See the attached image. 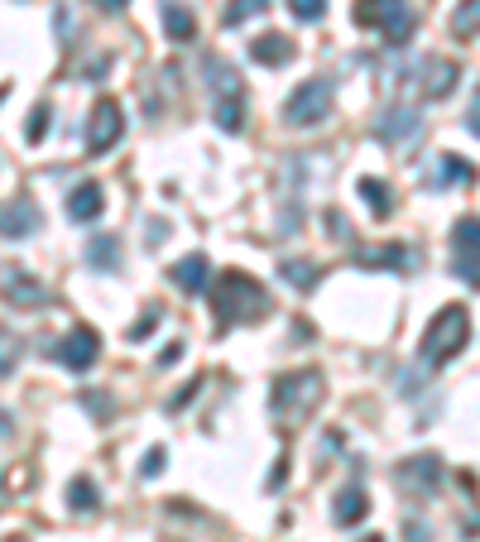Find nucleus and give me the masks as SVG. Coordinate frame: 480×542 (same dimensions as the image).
I'll list each match as a JSON object with an SVG mask.
<instances>
[{
	"mask_svg": "<svg viewBox=\"0 0 480 542\" xmlns=\"http://www.w3.org/2000/svg\"><path fill=\"white\" fill-rule=\"evenodd\" d=\"M322 370H294V374H279L274 380V394H269V413H274L279 428H298L318 413L322 404Z\"/></svg>",
	"mask_w": 480,
	"mask_h": 542,
	"instance_id": "obj_2",
	"label": "nucleus"
},
{
	"mask_svg": "<svg viewBox=\"0 0 480 542\" xmlns=\"http://www.w3.org/2000/svg\"><path fill=\"white\" fill-rule=\"evenodd\" d=\"M327 111H332V82L327 77H308L298 82V91L284 101V121L298 125V130H312L327 121Z\"/></svg>",
	"mask_w": 480,
	"mask_h": 542,
	"instance_id": "obj_6",
	"label": "nucleus"
},
{
	"mask_svg": "<svg viewBox=\"0 0 480 542\" xmlns=\"http://www.w3.org/2000/svg\"><path fill=\"white\" fill-rule=\"evenodd\" d=\"M5 298H10V302H15V298H20V302H39V298H43V288H39V284H29V279L20 274V269H5Z\"/></svg>",
	"mask_w": 480,
	"mask_h": 542,
	"instance_id": "obj_25",
	"label": "nucleus"
},
{
	"mask_svg": "<svg viewBox=\"0 0 480 542\" xmlns=\"http://www.w3.org/2000/svg\"><path fill=\"white\" fill-rule=\"evenodd\" d=\"M67 504H73V514H91V509L101 504V490L91 485L87 475H77L73 485H67Z\"/></svg>",
	"mask_w": 480,
	"mask_h": 542,
	"instance_id": "obj_24",
	"label": "nucleus"
},
{
	"mask_svg": "<svg viewBox=\"0 0 480 542\" xmlns=\"http://www.w3.org/2000/svg\"><path fill=\"white\" fill-rule=\"evenodd\" d=\"M366 542H384V538H374V533H370V538H366Z\"/></svg>",
	"mask_w": 480,
	"mask_h": 542,
	"instance_id": "obj_38",
	"label": "nucleus"
},
{
	"mask_svg": "<svg viewBox=\"0 0 480 542\" xmlns=\"http://www.w3.org/2000/svg\"><path fill=\"white\" fill-rule=\"evenodd\" d=\"M91 5H97V10H106V15H121V10H125V0H91Z\"/></svg>",
	"mask_w": 480,
	"mask_h": 542,
	"instance_id": "obj_35",
	"label": "nucleus"
},
{
	"mask_svg": "<svg viewBox=\"0 0 480 542\" xmlns=\"http://www.w3.org/2000/svg\"><path fill=\"white\" fill-rule=\"evenodd\" d=\"M97 356H101V336L91 332V326H73V332H67V336L53 346V360L67 365L73 374L91 370V365H97Z\"/></svg>",
	"mask_w": 480,
	"mask_h": 542,
	"instance_id": "obj_9",
	"label": "nucleus"
},
{
	"mask_svg": "<svg viewBox=\"0 0 480 542\" xmlns=\"http://www.w3.org/2000/svg\"><path fill=\"white\" fill-rule=\"evenodd\" d=\"M163 461H169V452H163V446H149V452H145V466H139V470H145V480L163 475Z\"/></svg>",
	"mask_w": 480,
	"mask_h": 542,
	"instance_id": "obj_30",
	"label": "nucleus"
},
{
	"mask_svg": "<svg viewBox=\"0 0 480 542\" xmlns=\"http://www.w3.org/2000/svg\"><path fill=\"white\" fill-rule=\"evenodd\" d=\"M394 480H399L404 494H413V499H428L432 490L442 485V456H413V461H404L399 470H394Z\"/></svg>",
	"mask_w": 480,
	"mask_h": 542,
	"instance_id": "obj_10",
	"label": "nucleus"
},
{
	"mask_svg": "<svg viewBox=\"0 0 480 542\" xmlns=\"http://www.w3.org/2000/svg\"><path fill=\"white\" fill-rule=\"evenodd\" d=\"M15 370V336H5V374Z\"/></svg>",
	"mask_w": 480,
	"mask_h": 542,
	"instance_id": "obj_36",
	"label": "nucleus"
},
{
	"mask_svg": "<svg viewBox=\"0 0 480 542\" xmlns=\"http://www.w3.org/2000/svg\"><path fill=\"white\" fill-rule=\"evenodd\" d=\"M212 312H216L221 326H250L269 312V293H264V284H255L250 274L226 269L212 284Z\"/></svg>",
	"mask_w": 480,
	"mask_h": 542,
	"instance_id": "obj_1",
	"label": "nucleus"
},
{
	"mask_svg": "<svg viewBox=\"0 0 480 542\" xmlns=\"http://www.w3.org/2000/svg\"><path fill=\"white\" fill-rule=\"evenodd\" d=\"M366 509H370L366 485H360V480H350V485L336 494V504H332V523L336 528H350V523H360V518H366Z\"/></svg>",
	"mask_w": 480,
	"mask_h": 542,
	"instance_id": "obj_16",
	"label": "nucleus"
},
{
	"mask_svg": "<svg viewBox=\"0 0 480 542\" xmlns=\"http://www.w3.org/2000/svg\"><path fill=\"white\" fill-rule=\"evenodd\" d=\"M202 73H207V91H212V121L226 130V135H236L245 125V87H240V73L226 63V58L207 53L202 58Z\"/></svg>",
	"mask_w": 480,
	"mask_h": 542,
	"instance_id": "obj_3",
	"label": "nucleus"
},
{
	"mask_svg": "<svg viewBox=\"0 0 480 542\" xmlns=\"http://www.w3.org/2000/svg\"><path fill=\"white\" fill-rule=\"evenodd\" d=\"M250 58L264 67H284L288 58H294V39H284V34H260V39L250 43Z\"/></svg>",
	"mask_w": 480,
	"mask_h": 542,
	"instance_id": "obj_19",
	"label": "nucleus"
},
{
	"mask_svg": "<svg viewBox=\"0 0 480 542\" xmlns=\"http://www.w3.org/2000/svg\"><path fill=\"white\" fill-rule=\"evenodd\" d=\"M87 264L101 269V274H115V269H121V240H115V235H91Z\"/></svg>",
	"mask_w": 480,
	"mask_h": 542,
	"instance_id": "obj_20",
	"label": "nucleus"
},
{
	"mask_svg": "<svg viewBox=\"0 0 480 542\" xmlns=\"http://www.w3.org/2000/svg\"><path fill=\"white\" fill-rule=\"evenodd\" d=\"M456 73H461V67H456L452 58H423L418 73H413V82H418V91H423L428 101H442L456 87Z\"/></svg>",
	"mask_w": 480,
	"mask_h": 542,
	"instance_id": "obj_12",
	"label": "nucleus"
},
{
	"mask_svg": "<svg viewBox=\"0 0 480 542\" xmlns=\"http://www.w3.org/2000/svg\"><path fill=\"white\" fill-rule=\"evenodd\" d=\"M178 356H183V346H178V341H173V346H169V350H163V356H159V365H173Z\"/></svg>",
	"mask_w": 480,
	"mask_h": 542,
	"instance_id": "obj_37",
	"label": "nucleus"
},
{
	"mask_svg": "<svg viewBox=\"0 0 480 542\" xmlns=\"http://www.w3.org/2000/svg\"><path fill=\"white\" fill-rule=\"evenodd\" d=\"M374 135H380L384 145H413V139L423 135V121H418L413 106H390V111L374 121Z\"/></svg>",
	"mask_w": 480,
	"mask_h": 542,
	"instance_id": "obj_11",
	"label": "nucleus"
},
{
	"mask_svg": "<svg viewBox=\"0 0 480 542\" xmlns=\"http://www.w3.org/2000/svg\"><path fill=\"white\" fill-rule=\"evenodd\" d=\"M318 274H322V269L312 264V259H284V264H279V279H284V284H294L298 293L318 288Z\"/></svg>",
	"mask_w": 480,
	"mask_h": 542,
	"instance_id": "obj_22",
	"label": "nucleus"
},
{
	"mask_svg": "<svg viewBox=\"0 0 480 542\" xmlns=\"http://www.w3.org/2000/svg\"><path fill=\"white\" fill-rule=\"evenodd\" d=\"M43 135H49V106H34V111H29V130H25V139H29V145H39Z\"/></svg>",
	"mask_w": 480,
	"mask_h": 542,
	"instance_id": "obj_28",
	"label": "nucleus"
},
{
	"mask_svg": "<svg viewBox=\"0 0 480 542\" xmlns=\"http://www.w3.org/2000/svg\"><path fill=\"white\" fill-rule=\"evenodd\" d=\"M356 192L370 202V216H374V221H390V216H394V197H390V187H384L380 178H360Z\"/></svg>",
	"mask_w": 480,
	"mask_h": 542,
	"instance_id": "obj_21",
	"label": "nucleus"
},
{
	"mask_svg": "<svg viewBox=\"0 0 480 542\" xmlns=\"http://www.w3.org/2000/svg\"><path fill=\"white\" fill-rule=\"evenodd\" d=\"M288 10H294L298 20H308V25H312V20L327 15V0H288Z\"/></svg>",
	"mask_w": 480,
	"mask_h": 542,
	"instance_id": "obj_29",
	"label": "nucleus"
},
{
	"mask_svg": "<svg viewBox=\"0 0 480 542\" xmlns=\"http://www.w3.org/2000/svg\"><path fill=\"white\" fill-rule=\"evenodd\" d=\"M466 130L480 139V91H476V101H471V115H466Z\"/></svg>",
	"mask_w": 480,
	"mask_h": 542,
	"instance_id": "obj_34",
	"label": "nucleus"
},
{
	"mask_svg": "<svg viewBox=\"0 0 480 542\" xmlns=\"http://www.w3.org/2000/svg\"><path fill=\"white\" fill-rule=\"evenodd\" d=\"M452 274L480 288V216H461L452 226Z\"/></svg>",
	"mask_w": 480,
	"mask_h": 542,
	"instance_id": "obj_7",
	"label": "nucleus"
},
{
	"mask_svg": "<svg viewBox=\"0 0 480 542\" xmlns=\"http://www.w3.org/2000/svg\"><path fill=\"white\" fill-rule=\"evenodd\" d=\"M169 279L183 293H207L212 288V264H207V255H187V259H178V264L169 269Z\"/></svg>",
	"mask_w": 480,
	"mask_h": 542,
	"instance_id": "obj_15",
	"label": "nucleus"
},
{
	"mask_svg": "<svg viewBox=\"0 0 480 542\" xmlns=\"http://www.w3.org/2000/svg\"><path fill=\"white\" fill-rule=\"evenodd\" d=\"M101 207H106V192H101V183H77L73 197H67V216H73V221H97Z\"/></svg>",
	"mask_w": 480,
	"mask_h": 542,
	"instance_id": "obj_18",
	"label": "nucleus"
},
{
	"mask_svg": "<svg viewBox=\"0 0 480 542\" xmlns=\"http://www.w3.org/2000/svg\"><path fill=\"white\" fill-rule=\"evenodd\" d=\"M197 389H202V380H193V384H187L178 398H169V413H183V408H187V404H193V398H197Z\"/></svg>",
	"mask_w": 480,
	"mask_h": 542,
	"instance_id": "obj_33",
	"label": "nucleus"
},
{
	"mask_svg": "<svg viewBox=\"0 0 480 542\" xmlns=\"http://www.w3.org/2000/svg\"><path fill=\"white\" fill-rule=\"evenodd\" d=\"M125 135V115H121V101L115 97H101L87 115V149L91 154H106L115 149V139Z\"/></svg>",
	"mask_w": 480,
	"mask_h": 542,
	"instance_id": "obj_8",
	"label": "nucleus"
},
{
	"mask_svg": "<svg viewBox=\"0 0 480 542\" xmlns=\"http://www.w3.org/2000/svg\"><path fill=\"white\" fill-rule=\"evenodd\" d=\"M350 259H356L360 269H399V274L418 264V255L404 250V245H374V250H356Z\"/></svg>",
	"mask_w": 480,
	"mask_h": 542,
	"instance_id": "obj_14",
	"label": "nucleus"
},
{
	"mask_svg": "<svg viewBox=\"0 0 480 542\" xmlns=\"http://www.w3.org/2000/svg\"><path fill=\"white\" fill-rule=\"evenodd\" d=\"M0 226H5V240H29V235L39 231V207H34V197H10Z\"/></svg>",
	"mask_w": 480,
	"mask_h": 542,
	"instance_id": "obj_13",
	"label": "nucleus"
},
{
	"mask_svg": "<svg viewBox=\"0 0 480 542\" xmlns=\"http://www.w3.org/2000/svg\"><path fill=\"white\" fill-rule=\"evenodd\" d=\"M163 29H169V39H178V43H187L197 34V20H193V10L187 5H178V0H169L163 5Z\"/></svg>",
	"mask_w": 480,
	"mask_h": 542,
	"instance_id": "obj_23",
	"label": "nucleus"
},
{
	"mask_svg": "<svg viewBox=\"0 0 480 542\" xmlns=\"http://www.w3.org/2000/svg\"><path fill=\"white\" fill-rule=\"evenodd\" d=\"M404 538L408 542H432V528L423 523V518H404Z\"/></svg>",
	"mask_w": 480,
	"mask_h": 542,
	"instance_id": "obj_32",
	"label": "nucleus"
},
{
	"mask_svg": "<svg viewBox=\"0 0 480 542\" xmlns=\"http://www.w3.org/2000/svg\"><path fill=\"white\" fill-rule=\"evenodd\" d=\"M456 183H471V163L456 154H437L432 169L423 173V187H456Z\"/></svg>",
	"mask_w": 480,
	"mask_h": 542,
	"instance_id": "obj_17",
	"label": "nucleus"
},
{
	"mask_svg": "<svg viewBox=\"0 0 480 542\" xmlns=\"http://www.w3.org/2000/svg\"><path fill=\"white\" fill-rule=\"evenodd\" d=\"M452 29L461 34V39L480 34V0H461V5L452 10Z\"/></svg>",
	"mask_w": 480,
	"mask_h": 542,
	"instance_id": "obj_26",
	"label": "nucleus"
},
{
	"mask_svg": "<svg viewBox=\"0 0 480 542\" xmlns=\"http://www.w3.org/2000/svg\"><path fill=\"white\" fill-rule=\"evenodd\" d=\"M356 25L380 29L384 39L399 49V43L413 39L418 15H413V5H408V0H360V5H356Z\"/></svg>",
	"mask_w": 480,
	"mask_h": 542,
	"instance_id": "obj_5",
	"label": "nucleus"
},
{
	"mask_svg": "<svg viewBox=\"0 0 480 542\" xmlns=\"http://www.w3.org/2000/svg\"><path fill=\"white\" fill-rule=\"evenodd\" d=\"M466 336H471V317H466L461 302H447V308L428 322V332H423V365H428V370H437V365L456 360L466 350Z\"/></svg>",
	"mask_w": 480,
	"mask_h": 542,
	"instance_id": "obj_4",
	"label": "nucleus"
},
{
	"mask_svg": "<svg viewBox=\"0 0 480 542\" xmlns=\"http://www.w3.org/2000/svg\"><path fill=\"white\" fill-rule=\"evenodd\" d=\"M154 322H159V308H149L145 317H139V322L130 326V332H125V336H130V341H145L149 332H154Z\"/></svg>",
	"mask_w": 480,
	"mask_h": 542,
	"instance_id": "obj_31",
	"label": "nucleus"
},
{
	"mask_svg": "<svg viewBox=\"0 0 480 542\" xmlns=\"http://www.w3.org/2000/svg\"><path fill=\"white\" fill-rule=\"evenodd\" d=\"M264 10H269V0H231L221 20H226V25H245L250 15H264Z\"/></svg>",
	"mask_w": 480,
	"mask_h": 542,
	"instance_id": "obj_27",
	"label": "nucleus"
}]
</instances>
